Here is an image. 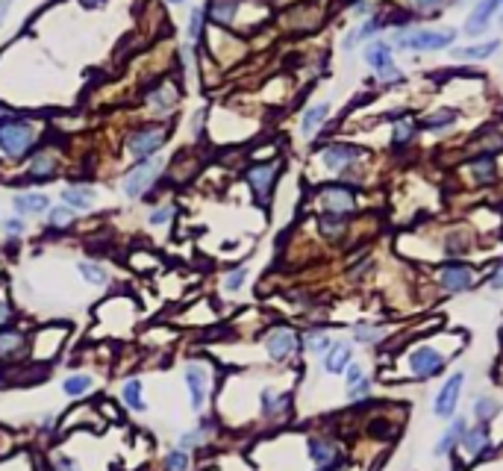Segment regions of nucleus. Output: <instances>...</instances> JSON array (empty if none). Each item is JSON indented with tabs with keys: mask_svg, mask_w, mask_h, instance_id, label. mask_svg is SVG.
I'll list each match as a JSON object with an SVG mask.
<instances>
[{
	"mask_svg": "<svg viewBox=\"0 0 503 471\" xmlns=\"http://www.w3.org/2000/svg\"><path fill=\"white\" fill-rule=\"evenodd\" d=\"M74 224V209L71 206H50L48 209V227L50 230H68V227Z\"/></svg>",
	"mask_w": 503,
	"mask_h": 471,
	"instance_id": "f704fd0d",
	"label": "nucleus"
},
{
	"mask_svg": "<svg viewBox=\"0 0 503 471\" xmlns=\"http://www.w3.org/2000/svg\"><path fill=\"white\" fill-rule=\"evenodd\" d=\"M162 160L160 156H150V160H141L133 171H127L124 177V195L127 197H148L153 192L156 180L162 177Z\"/></svg>",
	"mask_w": 503,
	"mask_h": 471,
	"instance_id": "20e7f679",
	"label": "nucleus"
},
{
	"mask_svg": "<svg viewBox=\"0 0 503 471\" xmlns=\"http://www.w3.org/2000/svg\"><path fill=\"white\" fill-rule=\"evenodd\" d=\"M53 468H56V471H80V463L74 460V456L59 454V456L53 460Z\"/></svg>",
	"mask_w": 503,
	"mask_h": 471,
	"instance_id": "8fccbe9b",
	"label": "nucleus"
},
{
	"mask_svg": "<svg viewBox=\"0 0 503 471\" xmlns=\"http://www.w3.org/2000/svg\"><path fill=\"white\" fill-rule=\"evenodd\" d=\"M348 230V216H339V212H321L318 216V233L324 239H341Z\"/></svg>",
	"mask_w": 503,
	"mask_h": 471,
	"instance_id": "c756f323",
	"label": "nucleus"
},
{
	"mask_svg": "<svg viewBox=\"0 0 503 471\" xmlns=\"http://www.w3.org/2000/svg\"><path fill=\"white\" fill-rule=\"evenodd\" d=\"M106 3H109V0H80L83 9H104Z\"/></svg>",
	"mask_w": 503,
	"mask_h": 471,
	"instance_id": "6e6d98bb",
	"label": "nucleus"
},
{
	"mask_svg": "<svg viewBox=\"0 0 503 471\" xmlns=\"http://www.w3.org/2000/svg\"><path fill=\"white\" fill-rule=\"evenodd\" d=\"M277 174H280V165L277 162H256L244 171L248 177V185L253 189L256 201L260 204H268L271 201V192H274V183H277Z\"/></svg>",
	"mask_w": 503,
	"mask_h": 471,
	"instance_id": "423d86ee",
	"label": "nucleus"
},
{
	"mask_svg": "<svg viewBox=\"0 0 503 471\" xmlns=\"http://www.w3.org/2000/svg\"><path fill=\"white\" fill-rule=\"evenodd\" d=\"M206 368L204 365H197V363H192V365H185V386H189V395H192V409L194 412H200L204 409V404H206Z\"/></svg>",
	"mask_w": 503,
	"mask_h": 471,
	"instance_id": "ddd939ff",
	"label": "nucleus"
},
{
	"mask_svg": "<svg viewBox=\"0 0 503 471\" xmlns=\"http://www.w3.org/2000/svg\"><path fill=\"white\" fill-rule=\"evenodd\" d=\"M9 115H12V112H9V106H3V104H0V121H3V118H9Z\"/></svg>",
	"mask_w": 503,
	"mask_h": 471,
	"instance_id": "bf43d9fd",
	"label": "nucleus"
},
{
	"mask_svg": "<svg viewBox=\"0 0 503 471\" xmlns=\"http://www.w3.org/2000/svg\"><path fill=\"white\" fill-rule=\"evenodd\" d=\"M365 156L362 148L356 145H348V141H333V145L321 148V162L333 171V174H344V171H350L359 160Z\"/></svg>",
	"mask_w": 503,
	"mask_h": 471,
	"instance_id": "39448f33",
	"label": "nucleus"
},
{
	"mask_svg": "<svg viewBox=\"0 0 503 471\" xmlns=\"http://www.w3.org/2000/svg\"><path fill=\"white\" fill-rule=\"evenodd\" d=\"M321 204H324V212H339V216H350L356 209V192L350 185H324L321 189Z\"/></svg>",
	"mask_w": 503,
	"mask_h": 471,
	"instance_id": "9b49d317",
	"label": "nucleus"
},
{
	"mask_svg": "<svg viewBox=\"0 0 503 471\" xmlns=\"http://www.w3.org/2000/svg\"><path fill=\"white\" fill-rule=\"evenodd\" d=\"M503 9V0H477V6L471 9V15L465 21V36L471 38H480L486 30H488V24H492V18L497 15V12Z\"/></svg>",
	"mask_w": 503,
	"mask_h": 471,
	"instance_id": "9d476101",
	"label": "nucleus"
},
{
	"mask_svg": "<svg viewBox=\"0 0 503 471\" xmlns=\"http://www.w3.org/2000/svg\"><path fill=\"white\" fill-rule=\"evenodd\" d=\"M12 321V307L6 301H0V327H6Z\"/></svg>",
	"mask_w": 503,
	"mask_h": 471,
	"instance_id": "5fc2aeb1",
	"label": "nucleus"
},
{
	"mask_svg": "<svg viewBox=\"0 0 503 471\" xmlns=\"http://www.w3.org/2000/svg\"><path fill=\"white\" fill-rule=\"evenodd\" d=\"M385 24H389V21H385L383 15H368L362 24L356 27V38H359V41H368V38H374L377 33H383Z\"/></svg>",
	"mask_w": 503,
	"mask_h": 471,
	"instance_id": "c9c22d12",
	"label": "nucleus"
},
{
	"mask_svg": "<svg viewBox=\"0 0 503 471\" xmlns=\"http://www.w3.org/2000/svg\"><path fill=\"white\" fill-rule=\"evenodd\" d=\"M471 248V241H468V233L465 230H453L448 236V245H444V253L448 256H465Z\"/></svg>",
	"mask_w": 503,
	"mask_h": 471,
	"instance_id": "4c0bfd02",
	"label": "nucleus"
},
{
	"mask_svg": "<svg viewBox=\"0 0 503 471\" xmlns=\"http://www.w3.org/2000/svg\"><path fill=\"white\" fill-rule=\"evenodd\" d=\"M503 150V133L488 127V130L480 133V153H500Z\"/></svg>",
	"mask_w": 503,
	"mask_h": 471,
	"instance_id": "58836bf2",
	"label": "nucleus"
},
{
	"mask_svg": "<svg viewBox=\"0 0 503 471\" xmlns=\"http://www.w3.org/2000/svg\"><path fill=\"white\" fill-rule=\"evenodd\" d=\"M309 456L318 468H330L339 460V448L330 439H309Z\"/></svg>",
	"mask_w": 503,
	"mask_h": 471,
	"instance_id": "c85d7f7f",
	"label": "nucleus"
},
{
	"mask_svg": "<svg viewBox=\"0 0 503 471\" xmlns=\"http://www.w3.org/2000/svg\"><path fill=\"white\" fill-rule=\"evenodd\" d=\"M241 0H206V18L218 27H233L239 18Z\"/></svg>",
	"mask_w": 503,
	"mask_h": 471,
	"instance_id": "4468645a",
	"label": "nucleus"
},
{
	"mask_svg": "<svg viewBox=\"0 0 503 471\" xmlns=\"http://www.w3.org/2000/svg\"><path fill=\"white\" fill-rule=\"evenodd\" d=\"M0 277H3V274H0Z\"/></svg>",
	"mask_w": 503,
	"mask_h": 471,
	"instance_id": "e2e57ef3",
	"label": "nucleus"
},
{
	"mask_svg": "<svg viewBox=\"0 0 503 471\" xmlns=\"http://www.w3.org/2000/svg\"><path fill=\"white\" fill-rule=\"evenodd\" d=\"M168 3H185V0H168Z\"/></svg>",
	"mask_w": 503,
	"mask_h": 471,
	"instance_id": "052dcab7",
	"label": "nucleus"
},
{
	"mask_svg": "<svg viewBox=\"0 0 503 471\" xmlns=\"http://www.w3.org/2000/svg\"><path fill=\"white\" fill-rule=\"evenodd\" d=\"M121 398L127 401V407L136 409V412H145V409H148L145 389H141V380H127V383H124V389H121Z\"/></svg>",
	"mask_w": 503,
	"mask_h": 471,
	"instance_id": "2f4dec72",
	"label": "nucleus"
},
{
	"mask_svg": "<svg viewBox=\"0 0 503 471\" xmlns=\"http://www.w3.org/2000/svg\"><path fill=\"white\" fill-rule=\"evenodd\" d=\"M62 389H65V395L77 398V395H83V392L92 389V377H89V374H71V377L62 383Z\"/></svg>",
	"mask_w": 503,
	"mask_h": 471,
	"instance_id": "79ce46f5",
	"label": "nucleus"
},
{
	"mask_svg": "<svg viewBox=\"0 0 503 471\" xmlns=\"http://www.w3.org/2000/svg\"><path fill=\"white\" fill-rule=\"evenodd\" d=\"M289 404H292L289 395H277L274 389H265V392H262V416H265V419L283 416V412L289 409Z\"/></svg>",
	"mask_w": 503,
	"mask_h": 471,
	"instance_id": "7c9ffc66",
	"label": "nucleus"
},
{
	"mask_svg": "<svg viewBox=\"0 0 503 471\" xmlns=\"http://www.w3.org/2000/svg\"><path fill=\"white\" fill-rule=\"evenodd\" d=\"M9 6H12V0H0V24H3V18L9 15Z\"/></svg>",
	"mask_w": 503,
	"mask_h": 471,
	"instance_id": "13d9d810",
	"label": "nucleus"
},
{
	"mask_svg": "<svg viewBox=\"0 0 503 471\" xmlns=\"http://www.w3.org/2000/svg\"><path fill=\"white\" fill-rule=\"evenodd\" d=\"M462 448L474 456V460H480V456L492 454V445H488V424L468 427L465 436H462Z\"/></svg>",
	"mask_w": 503,
	"mask_h": 471,
	"instance_id": "5701e85b",
	"label": "nucleus"
},
{
	"mask_svg": "<svg viewBox=\"0 0 503 471\" xmlns=\"http://www.w3.org/2000/svg\"><path fill=\"white\" fill-rule=\"evenodd\" d=\"M439 283L444 292H453V295L468 292L474 286V268L465 262H451L439 271Z\"/></svg>",
	"mask_w": 503,
	"mask_h": 471,
	"instance_id": "f8f14e48",
	"label": "nucleus"
},
{
	"mask_svg": "<svg viewBox=\"0 0 503 471\" xmlns=\"http://www.w3.org/2000/svg\"><path fill=\"white\" fill-rule=\"evenodd\" d=\"M350 360H353L350 342H333L330 351L324 353V368L330 371V374H341V371L350 365Z\"/></svg>",
	"mask_w": 503,
	"mask_h": 471,
	"instance_id": "b1692460",
	"label": "nucleus"
},
{
	"mask_svg": "<svg viewBox=\"0 0 503 471\" xmlns=\"http://www.w3.org/2000/svg\"><path fill=\"white\" fill-rule=\"evenodd\" d=\"M344 371H348V389H350V386H356V383L365 377V374H362V368H359V365H348Z\"/></svg>",
	"mask_w": 503,
	"mask_h": 471,
	"instance_id": "603ef678",
	"label": "nucleus"
},
{
	"mask_svg": "<svg viewBox=\"0 0 503 471\" xmlns=\"http://www.w3.org/2000/svg\"><path fill=\"white\" fill-rule=\"evenodd\" d=\"M456 30L453 27H441V30H400L395 36V48L400 50H412V53H430V50H448L456 41Z\"/></svg>",
	"mask_w": 503,
	"mask_h": 471,
	"instance_id": "f03ea898",
	"label": "nucleus"
},
{
	"mask_svg": "<svg viewBox=\"0 0 503 471\" xmlns=\"http://www.w3.org/2000/svg\"><path fill=\"white\" fill-rule=\"evenodd\" d=\"M174 212H177V209L171 206V204H168V206H160V209H153V212H150V218H148V221H150V227H165L171 218H174Z\"/></svg>",
	"mask_w": 503,
	"mask_h": 471,
	"instance_id": "de8ad7c7",
	"label": "nucleus"
},
{
	"mask_svg": "<svg viewBox=\"0 0 503 471\" xmlns=\"http://www.w3.org/2000/svg\"><path fill=\"white\" fill-rule=\"evenodd\" d=\"M444 365H448L444 353H439L436 348H430V345H421V348H415L409 353V371L415 377H436V374L444 371Z\"/></svg>",
	"mask_w": 503,
	"mask_h": 471,
	"instance_id": "0eeeda50",
	"label": "nucleus"
},
{
	"mask_svg": "<svg viewBox=\"0 0 503 471\" xmlns=\"http://www.w3.org/2000/svg\"><path fill=\"white\" fill-rule=\"evenodd\" d=\"M368 392H371V380H368V377H362V380L356 383V386H350V389H348V395L353 398V401H359V398H365Z\"/></svg>",
	"mask_w": 503,
	"mask_h": 471,
	"instance_id": "3c124183",
	"label": "nucleus"
},
{
	"mask_svg": "<svg viewBox=\"0 0 503 471\" xmlns=\"http://www.w3.org/2000/svg\"><path fill=\"white\" fill-rule=\"evenodd\" d=\"M456 121H459V112H456V109H448V106H444V109L430 112L427 118H421V121H418V127H421L424 133H436V136H441V133H448V130H451V127H453Z\"/></svg>",
	"mask_w": 503,
	"mask_h": 471,
	"instance_id": "4be33fe9",
	"label": "nucleus"
},
{
	"mask_svg": "<svg viewBox=\"0 0 503 471\" xmlns=\"http://www.w3.org/2000/svg\"><path fill=\"white\" fill-rule=\"evenodd\" d=\"M168 136H171V127H168V124L139 127V130H133L130 139H127V153H130L136 162L150 160V156H156V153L162 150V145L168 141Z\"/></svg>",
	"mask_w": 503,
	"mask_h": 471,
	"instance_id": "7ed1b4c3",
	"label": "nucleus"
},
{
	"mask_svg": "<svg viewBox=\"0 0 503 471\" xmlns=\"http://www.w3.org/2000/svg\"><path fill=\"white\" fill-rule=\"evenodd\" d=\"M209 421H204L197 427V430H189V433H183L180 436V448H185V451H192V448H200L206 442V436H209Z\"/></svg>",
	"mask_w": 503,
	"mask_h": 471,
	"instance_id": "ea45409f",
	"label": "nucleus"
},
{
	"mask_svg": "<svg viewBox=\"0 0 503 471\" xmlns=\"http://www.w3.org/2000/svg\"><path fill=\"white\" fill-rule=\"evenodd\" d=\"M204 21H206L204 6H194L189 12V21H185V38H189V45H197L200 36H204Z\"/></svg>",
	"mask_w": 503,
	"mask_h": 471,
	"instance_id": "72a5a7b5",
	"label": "nucleus"
},
{
	"mask_svg": "<svg viewBox=\"0 0 503 471\" xmlns=\"http://www.w3.org/2000/svg\"><path fill=\"white\" fill-rule=\"evenodd\" d=\"M418 121H412V118H397L395 124V130H392V148L395 150H404V148H412V141L418 139Z\"/></svg>",
	"mask_w": 503,
	"mask_h": 471,
	"instance_id": "bb28decb",
	"label": "nucleus"
},
{
	"mask_svg": "<svg viewBox=\"0 0 503 471\" xmlns=\"http://www.w3.org/2000/svg\"><path fill=\"white\" fill-rule=\"evenodd\" d=\"M365 62L371 71H385V68H392L395 65V45H389V41H371V45L365 48Z\"/></svg>",
	"mask_w": 503,
	"mask_h": 471,
	"instance_id": "f3484780",
	"label": "nucleus"
},
{
	"mask_svg": "<svg viewBox=\"0 0 503 471\" xmlns=\"http://www.w3.org/2000/svg\"><path fill=\"white\" fill-rule=\"evenodd\" d=\"M500 333H503V330H500Z\"/></svg>",
	"mask_w": 503,
	"mask_h": 471,
	"instance_id": "0e129e2a",
	"label": "nucleus"
},
{
	"mask_svg": "<svg viewBox=\"0 0 503 471\" xmlns=\"http://www.w3.org/2000/svg\"><path fill=\"white\" fill-rule=\"evenodd\" d=\"M465 430H468V421H465V416H459V419H453L451 421V427L441 433V439L436 442V448H433V456H448L459 442H462V436H465Z\"/></svg>",
	"mask_w": 503,
	"mask_h": 471,
	"instance_id": "412c9836",
	"label": "nucleus"
},
{
	"mask_svg": "<svg viewBox=\"0 0 503 471\" xmlns=\"http://www.w3.org/2000/svg\"><path fill=\"white\" fill-rule=\"evenodd\" d=\"M0 227H3L6 233H12V236H21L27 230V221H24V216H9V218L0 221Z\"/></svg>",
	"mask_w": 503,
	"mask_h": 471,
	"instance_id": "09e8293b",
	"label": "nucleus"
},
{
	"mask_svg": "<svg viewBox=\"0 0 503 471\" xmlns=\"http://www.w3.org/2000/svg\"><path fill=\"white\" fill-rule=\"evenodd\" d=\"M353 339L362 342V345H374V342L383 339V330H377V327H371V324H359L353 330Z\"/></svg>",
	"mask_w": 503,
	"mask_h": 471,
	"instance_id": "c03bdc74",
	"label": "nucleus"
},
{
	"mask_svg": "<svg viewBox=\"0 0 503 471\" xmlns=\"http://www.w3.org/2000/svg\"><path fill=\"white\" fill-rule=\"evenodd\" d=\"M500 50V41L497 38H488L480 41V45H471V48H453V59L459 62H483L488 56H495Z\"/></svg>",
	"mask_w": 503,
	"mask_h": 471,
	"instance_id": "a878e982",
	"label": "nucleus"
},
{
	"mask_svg": "<svg viewBox=\"0 0 503 471\" xmlns=\"http://www.w3.org/2000/svg\"><path fill=\"white\" fill-rule=\"evenodd\" d=\"M27 348V336L12 327H0V360H18Z\"/></svg>",
	"mask_w": 503,
	"mask_h": 471,
	"instance_id": "393cba45",
	"label": "nucleus"
},
{
	"mask_svg": "<svg viewBox=\"0 0 503 471\" xmlns=\"http://www.w3.org/2000/svg\"><path fill=\"white\" fill-rule=\"evenodd\" d=\"M165 471H192V454L185 448L165 454Z\"/></svg>",
	"mask_w": 503,
	"mask_h": 471,
	"instance_id": "e433bc0d",
	"label": "nucleus"
},
{
	"mask_svg": "<svg viewBox=\"0 0 503 471\" xmlns=\"http://www.w3.org/2000/svg\"><path fill=\"white\" fill-rule=\"evenodd\" d=\"M492 289H495V292L503 289V262H500V268H497V274L492 277Z\"/></svg>",
	"mask_w": 503,
	"mask_h": 471,
	"instance_id": "4d7b16f0",
	"label": "nucleus"
},
{
	"mask_svg": "<svg viewBox=\"0 0 503 471\" xmlns=\"http://www.w3.org/2000/svg\"><path fill=\"white\" fill-rule=\"evenodd\" d=\"M15 216H36V212H48L50 209V197L41 192H21L12 197Z\"/></svg>",
	"mask_w": 503,
	"mask_h": 471,
	"instance_id": "aec40b11",
	"label": "nucleus"
},
{
	"mask_svg": "<svg viewBox=\"0 0 503 471\" xmlns=\"http://www.w3.org/2000/svg\"><path fill=\"white\" fill-rule=\"evenodd\" d=\"M330 118V104H315L304 112V118H300V133H304L306 139H312L315 133L324 127V121Z\"/></svg>",
	"mask_w": 503,
	"mask_h": 471,
	"instance_id": "cd10ccee",
	"label": "nucleus"
},
{
	"mask_svg": "<svg viewBox=\"0 0 503 471\" xmlns=\"http://www.w3.org/2000/svg\"><path fill=\"white\" fill-rule=\"evenodd\" d=\"M56 168H59L56 156L48 153V150H38L33 156V162H30V171H27V180L30 183H48V180L56 177Z\"/></svg>",
	"mask_w": 503,
	"mask_h": 471,
	"instance_id": "6ab92c4d",
	"label": "nucleus"
},
{
	"mask_svg": "<svg viewBox=\"0 0 503 471\" xmlns=\"http://www.w3.org/2000/svg\"><path fill=\"white\" fill-rule=\"evenodd\" d=\"M371 9H374V6H371V0H356L353 15H365V18H368V15H371Z\"/></svg>",
	"mask_w": 503,
	"mask_h": 471,
	"instance_id": "864d4df0",
	"label": "nucleus"
},
{
	"mask_svg": "<svg viewBox=\"0 0 503 471\" xmlns=\"http://www.w3.org/2000/svg\"><path fill=\"white\" fill-rule=\"evenodd\" d=\"M462 386H465V374L462 371H456L453 377H448V383L441 386V392L436 395L433 401V416L439 419H451L456 407H459V395H462Z\"/></svg>",
	"mask_w": 503,
	"mask_h": 471,
	"instance_id": "6e6552de",
	"label": "nucleus"
},
{
	"mask_svg": "<svg viewBox=\"0 0 503 471\" xmlns=\"http://www.w3.org/2000/svg\"><path fill=\"white\" fill-rule=\"evenodd\" d=\"M468 171L477 185H492L497 180V160L495 153H477L474 160L468 162Z\"/></svg>",
	"mask_w": 503,
	"mask_h": 471,
	"instance_id": "dca6fc26",
	"label": "nucleus"
},
{
	"mask_svg": "<svg viewBox=\"0 0 503 471\" xmlns=\"http://www.w3.org/2000/svg\"><path fill=\"white\" fill-rule=\"evenodd\" d=\"M265 351L274 363H285L297 351V333L292 327H274V330H268V336H265Z\"/></svg>",
	"mask_w": 503,
	"mask_h": 471,
	"instance_id": "1a4fd4ad",
	"label": "nucleus"
},
{
	"mask_svg": "<svg viewBox=\"0 0 503 471\" xmlns=\"http://www.w3.org/2000/svg\"><path fill=\"white\" fill-rule=\"evenodd\" d=\"M244 280H248V268L239 265V268H233V271H229V274L224 277V289H227V292H239V289L244 286Z\"/></svg>",
	"mask_w": 503,
	"mask_h": 471,
	"instance_id": "a18cd8bd",
	"label": "nucleus"
},
{
	"mask_svg": "<svg viewBox=\"0 0 503 471\" xmlns=\"http://www.w3.org/2000/svg\"><path fill=\"white\" fill-rule=\"evenodd\" d=\"M500 21H503V15H500Z\"/></svg>",
	"mask_w": 503,
	"mask_h": 471,
	"instance_id": "680f3d73",
	"label": "nucleus"
},
{
	"mask_svg": "<svg viewBox=\"0 0 503 471\" xmlns=\"http://www.w3.org/2000/svg\"><path fill=\"white\" fill-rule=\"evenodd\" d=\"M448 3H459V0H409V9L421 12V15H430V12H439Z\"/></svg>",
	"mask_w": 503,
	"mask_h": 471,
	"instance_id": "37998d69",
	"label": "nucleus"
},
{
	"mask_svg": "<svg viewBox=\"0 0 503 471\" xmlns=\"http://www.w3.org/2000/svg\"><path fill=\"white\" fill-rule=\"evenodd\" d=\"M97 201V192L92 189V185H83V183H74V185H68V189L62 192V204L71 206L74 212H85V209H92Z\"/></svg>",
	"mask_w": 503,
	"mask_h": 471,
	"instance_id": "a211bd4d",
	"label": "nucleus"
},
{
	"mask_svg": "<svg viewBox=\"0 0 503 471\" xmlns=\"http://www.w3.org/2000/svg\"><path fill=\"white\" fill-rule=\"evenodd\" d=\"M497 409H500V407L492 401V398H477V401H474V416H477L480 424L492 421V419L497 416Z\"/></svg>",
	"mask_w": 503,
	"mask_h": 471,
	"instance_id": "a19ab883",
	"label": "nucleus"
},
{
	"mask_svg": "<svg viewBox=\"0 0 503 471\" xmlns=\"http://www.w3.org/2000/svg\"><path fill=\"white\" fill-rule=\"evenodd\" d=\"M38 141V130L33 121L24 118H3L0 121V150H3L9 160H24L30 156Z\"/></svg>",
	"mask_w": 503,
	"mask_h": 471,
	"instance_id": "f257e3e1",
	"label": "nucleus"
},
{
	"mask_svg": "<svg viewBox=\"0 0 503 471\" xmlns=\"http://www.w3.org/2000/svg\"><path fill=\"white\" fill-rule=\"evenodd\" d=\"M330 336H324V333H318V330H312L309 336H306V348H309V353H327L330 351Z\"/></svg>",
	"mask_w": 503,
	"mask_h": 471,
	"instance_id": "49530a36",
	"label": "nucleus"
},
{
	"mask_svg": "<svg viewBox=\"0 0 503 471\" xmlns=\"http://www.w3.org/2000/svg\"><path fill=\"white\" fill-rule=\"evenodd\" d=\"M180 101V92L174 89V83H160V85H153V89L148 92V104L153 112H160V115H168V112H174Z\"/></svg>",
	"mask_w": 503,
	"mask_h": 471,
	"instance_id": "2eb2a0df",
	"label": "nucleus"
},
{
	"mask_svg": "<svg viewBox=\"0 0 503 471\" xmlns=\"http://www.w3.org/2000/svg\"><path fill=\"white\" fill-rule=\"evenodd\" d=\"M77 271L83 274L85 283H92V286H106V283H109L106 268H104V265H97V262H92V260L77 262Z\"/></svg>",
	"mask_w": 503,
	"mask_h": 471,
	"instance_id": "473e14b6",
	"label": "nucleus"
}]
</instances>
